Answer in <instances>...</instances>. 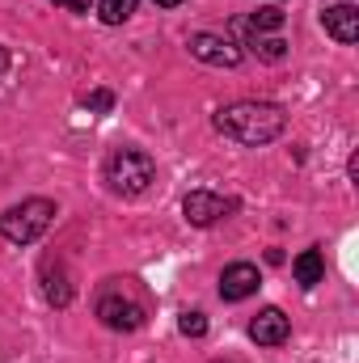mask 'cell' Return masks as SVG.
Here are the masks:
<instances>
[{
    "label": "cell",
    "mask_w": 359,
    "mask_h": 363,
    "mask_svg": "<svg viewBox=\"0 0 359 363\" xmlns=\"http://www.w3.org/2000/svg\"><path fill=\"white\" fill-rule=\"evenodd\" d=\"M283 127H287V114L275 101H233L216 110V131L241 148H263L283 135Z\"/></svg>",
    "instance_id": "6da1fadb"
},
{
    "label": "cell",
    "mask_w": 359,
    "mask_h": 363,
    "mask_svg": "<svg viewBox=\"0 0 359 363\" xmlns=\"http://www.w3.org/2000/svg\"><path fill=\"white\" fill-rule=\"evenodd\" d=\"M106 182L114 194L123 199H140L153 182H157V161L140 148H114L106 157Z\"/></svg>",
    "instance_id": "7a4b0ae2"
},
{
    "label": "cell",
    "mask_w": 359,
    "mask_h": 363,
    "mask_svg": "<svg viewBox=\"0 0 359 363\" xmlns=\"http://www.w3.org/2000/svg\"><path fill=\"white\" fill-rule=\"evenodd\" d=\"M51 220H55V203H47V199H26V203L9 207V211L0 216V237L13 241V245H30V241H38V237L51 228Z\"/></svg>",
    "instance_id": "3957f363"
},
{
    "label": "cell",
    "mask_w": 359,
    "mask_h": 363,
    "mask_svg": "<svg viewBox=\"0 0 359 363\" xmlns=\"http://www.w3.org/2000/svg\"><path fill=\"white\" fill-rule=\"evenodd\" d=\"M144 304H136V300H127V296H118V291H106L101 300H97V321L106 325V330H118V334H131V330H140L144 325Z\"/></svg>",
    "instance_id": "277c9868"
},
{
    "label": "cell",
    "mask_w": 359,
    "mask_h": 363,
    "mask_svg": "<svg viewBox=\"0 0 359 363\" xmlns=\"http://www.w3.org/2000/svg\"><path fill=\"white\" fill-rule=\"evenodd\" d=\"M186 47H190V55L199 64H211V68H237L241 64V47L220 38V34H190Z\"/></svg>",
    "instance_id": "5b68a950"
},
{
    "label": "cell",
    "mask_w": 359,
    "mask_h": 363,
    "mask_svg": "<svg viewBox=\"0 0 359 363\" xmlns=\"http://www.w3.org/2000/svg\"><path fill=\"white\" fill-rule=\"evenodd\" d=\"M233 211V203H224L220 194H211V190H190L186 199H182V216L194 224V228H211L220 216H228Z\"/></svg>",
    "instance_id": "8992f818"
},
{
    "label": "cell",
    "mask_w": 359,
    "mask_h": 363,
    "mask_svg": "<svg viewBox=\"0 0 359 363\" xmlns=\"http://www.w3.org/2000/svg\"><path fill=\"white\" fill-rule=\"evenodd\" d=\"M258 283H263V274H258L254 262H233V267H224V274H220V296L228 304H237V300H250L258 291Z\"/></svg>",
    "instance_id": "52a82bcc"
},
{
    "label": "cell",
    "mask_w": 359,
    "mask_h": 363,
    "mask_svg": "<svg viewBox=\"0 0 359 363\" xmlns=\"http://www.w3.org/2000/svg\"><path fill=\"white\" fill-rule=\"evenodd\" d=\"M287 334H292V321H287V313L283 308H263L254 321H250V338L258 342V347H279V342H287Z\"/></svg>",
    "instance_id": "ba28073f"
},
{
    "label": "cell",
    "mask_w": 359,
    "mask_h": 363,
    "mask_svg": "<svg viewBox=\"0 0 359 363\" xmlns=\"http://www.w3.org/2000/svg\"><path fill=\"white\" fill-rule=\"evenodd\" d=\"M321 21H326L330 38H338V43H355L359 38V9L355 4H330L321 13Z\"/></svg>",
    "instance_id": "9c48e42d"
},
{
    "label": "cell",
    "mask_w": 359,
    "mask_h": 363,
    "mask_svg": "<svg viewBox=\"0 0 359 363\" xmlns=\"http://www.w3.org/2000/svg\"><path fill=\"white\" fill-rule=\"evenodd\" d=\"M43 291H47V300H51L55 308L72 304V283H68V274H64L60 262H47V271H43Z\"/></svg>",
    "instance_id": "30bf717a"
},
{
    "label": "cell",
    "mask_w": 359,
    "mask_h": 363,
    "mask_svg": "<svg viewBox=\"0 0 359 363\" xmlns=\"http://www.w3.org/2000/svg\"><path fill=\"white\" fill-rule=\"evenodd\" d=\"M292 274H296V283H300V287H317V283H321V274H326V258H321L317 250H304V254H296Z\"/></svg>",
    "instance_id": "8fae6325"
},
{
    "label": "cell",
    "mask_w": 359,
    "mask_h": 363,
    "mask_svg": "<svg viewBox=\"0 0 359 363\" xmlns=\"http://www.w3.org/2000/svg\"><path fill=\"white\" fill-rule=\"evenodd\" d=\"M250 47H254V55H258V60H267V64H279V60H283V55H287V43H283V38H275V34H254V38H250Z\"/></svg>",
    "instance_id": "7c38bea8"
},
{
    "label": "cell",
    "mask_w": 359,
    "mask_h": 363,
    "mask_svg": "<svg viewBox=\"0 0 359 363\" xmlns=\"http://www.w3.org/2000/svg\"><path fill=\"white\" fill-rule=\"evenodd\" d=\"M136 4H140V0H101V4H97V17H101L106 26H123V21L136 13Z\"/></svg>",
    "instance_id": "4fadbf2b"
},
{
    "label": "cell",
    "mask_w": 359,
    "mask_h": 363,
    "mask_svg": "<svg viewBox=\"0 0 359 363\" xmlns=\"http://www.w3.org/2000/svg\"><path fill=\"white\" fill-rule=\"evenodd\" d=\"M178 330L186 338H203V334H207V317H203V313H182Z\"/></svg>",
    "instance_id": "5bb4252c"
},
{
    "label": "cell",
    "mask_w": 359,
    "mask_h": 363,
    "mask_svg": "<svg viewBox=\"0 0 359 363\" xmlns=\"http://www.w3.org/2000/svg\"><path fill=\"white\" fill-rule=\"evenodd\" d=\"M279 26H283V13H279L275 4H267V9L254 13V30H279Z\"/></svg>",
    "instance_id": "9a60e30c"
},
{
    "label": "cell",
    "mask_w": 359,
    "mask_h": 363,
    "mask_svg": "<svg viewBox=\"0 0 359 363\" xmlns=\"http://www.w3.org/2000/svg\"><path fill=\"white\" fill-rule=\"evenodd\" d=\"M110 106H114V93L110 89H97L85 97V110H110Z\"/></svg>",
    "instance_id": "2e32d148"
},
{
    "label": "cell",
    "mask_w": 359,
    "mask_h": 363,
    "mask_svg": "<svg viewBox=\"0 0 359 363\" xmlns=\"http://www.w3.org/2000/svg\"><path fill=\"white\" fill-rule=\"evenodd\" d=\"M55 4H64L68 13H89V0H55Z\"/></svg>",
    "instance_id": "e0dca14e"
},
{
    "label": "cell",
    "mask_w": 359,
    "mask_h": 363,
    "mask_svg": "<svg viewBox=\"0 0 359 363\" xmlns=\"http://www.w3.org/2000/svg\"><path fill=\"white\" fill-rule=\"evenodd\" d=\"M0 72H9V51L0 47Z\"/></svg>",
    "instance_id": "ac0fdd59"
},
{
    "label": "cell",
    "mask_w": 359,
    "mask_h": 363,
    "mask_svg": "<svg viewBox=\"0 0 359 363\" xmlns=\"http://www.w3.org/2000/svg\"><path fill=\"white\" fill-rule=\"evenodd\" d=\"M157 4H161V9H178L182 0H157Z\"/></svg>",
    "instance_id": "d6986e66"
}]
</instances>
